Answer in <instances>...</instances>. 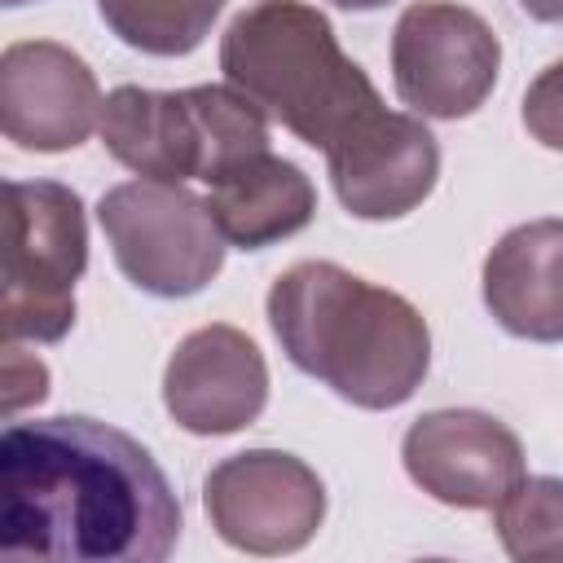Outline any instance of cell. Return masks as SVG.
I'll return each mask as SVG.
<instances>
[{"instance_id":"7a4b0ae2","label":"cell","mask_w":563,"mask_h":563,"mask_svg":"<svg viewBox=\"0 0 563 563\" xmlns=\"http://www.w3.org/2000/svg\"><path fill=\"white\" fill-rule=\"evenodd\" d=\"M268 325L295 369L356 409L405 405L431 369L422 312L330 260L290 264L273 282Z\"/></svg>"},{"instance_id":"9a60e30c","label":"cell","mask_w":563,"mask_h":563,"mask_svg":"<svg viewBox=\"0 0 563 563\" xmlns=\"http://www.w3.org/2000/svg\"><path fill=\"white\" fill-rule=\"evenodd\" d=\"M224 0H97L101 22L136 53L150 57H185L194 53Z\"/></svg>"},{"instance_id":"ac0fdd59","label":"cell","mask_w":563,"mask_h":563,"mask_svg":"<svg viewBox=\"0 0 563 563\" xmlns=\"http://www.w3.org/2000/svg\"><path fill=\"white\" fill-rule=\"evenodd\" d=\"M48 396V369L26 356L18 343L4 347V413H18L22 405H40Z\"/></svg>"},{"instance_id":"5bb4252c","label":"cell","mask_w":563,"mask_h":563,"mask_svg":"<svg viewBox=\"0 0 563 563\" xmlns=\"http://www.w3.org/2000/svg\"><path fill=\"white\" fill-rule=\"evenodd\" d=\"M207 211H211V220H216V229L224 233L229 246L264 251V246H273V242L312 224L317 189H312L303 167L264 150V154L229 167L211 185Z\"/></svg>"},{"instance_id":"277c9868","label":"cell","mask_w":563,"mask_h":563,"mask_svg":"<svg viewBox=\"0 0 563 563\" xmlns=\"http://www.w3.org/2000/svg\"><path fill=\"white\" fill-rule=\"evenodd\" d=\"M101 145L145 180H207L268 150V114L233 84L150 92L119 84L101 101Z\"/></svg>"},{"instance_id":"d6986e66","label":"cell","mask_w":563,"mask_h":563,"mask_svg":"<svg viewBox=\"0 0 563 563\" xmlns=\"http://www.w3.org/2000/svg\"><path fill=\"white\" fill-rule=\"evenodd\" d=\"M519 4L537 22H563V0H519Z\"/></svg>"},{"instance_id":"9c48e42d","label":"cell","mask_w":563,"mask_h":563,"mask_svg":"<svg viewBox=\"0 0 563 563\" xmlns=\"http://www.w3.org/2000/svg\"><path fill=\"white\" fill-rule=\"evenodd\" d=\"M409 479L457 510H493L523 479L519 435L479 409H431L400 444Z\"/></svg>"},{"instance_id":"e0dca14e","label":"cell","mask_w":563,"mask_h":563,"mask_svg":"<svg viewBox=\"0 0 563 563\" xmlns=\"http://www.w3.org/2000/svg\"><path fill=\"white\" fill-rule=\"evenodd\" d=\"M523 128L545 145L563 150V62H550L523 92Z\"/></svg>"},{"instance_id":"3957f363","label":"cell","mask_w":563,"mask_h":563,"mask_svg":"<svg viewBox=\"0 0 563 563\" xmlns=\"http://www.w3.org/2000/svg\"><path fill=\"white\" fill-rule=\"evenodd\" d=\"M220 70L273 123L321 154L383 110L369 75L339 48L330 18L303 0L242 9L220 40Z\"/></svg>"},{"instance_id":"8992f818","label":"cell","mask_w":563,"mask_h":563,"mask_svg":"<svg viewBox=\"0 0 563 563\" xmlns=\"http://www.w3.org/2000/svg\"><path fill=\"white\" fill-rule=\"evenodd\" d=\"M101 233L123 277L158 299L198 295L224 264V233L207 198L167 180H123L97 202Z\"/></svg>"},{"instance_id":"ba28073f","label":"cell","mask_w":563,"mask_h":563,"mask_svg":"<svg viewBox=\"0 0 563 563\" xmlns=\"http://www.w3.org/2000/svg\"><path fill=\"white\" fill-rule=\"evenodd\" d=\"M202 506L220 541L246 554H295L325 519L317 471L282 449H246L211 466Z\"/></svg>"},{"instance_id":"44dd1931","label":"cell","mask_w":563,"mask_h":563,"mask_svg":"<svg viewBox=\"0 0 563 563\" xmlns=\"http://www.w3.org/2000/svg\"><path fill=\"white\" fill-rule=\"evenodd\" d=\"M0 4H9V9H18V4H31V0H0Z\"/></svg>"},{"instance_id":"8fae6325","label":"cell","mask_w":563,"mask_h":563,"mask_svg":"<svg viewBox=\"0 0 563 563\" xmlns=\"http://www.w3.org/2000/svg\"><path fill=\"white\" fill-rule=\"evenodd\" d=\"M325 167L347 216L400 220L435 189L440 145L418 114L383 106L325 150Z\"/></svg>"},{"instance_id":"2e32d148","label":"cell","mask_w":563,"mask_h":563,"mask_svg":"<svg viewBox=\"0 0 563 563\" xmlns=\"http://www.w3.org/2000/svg\"><path fill=\"white\" fill-rule=\"evenodd\" d=\"M493 510L510 559H563V479L523 475Z\"/></svg>"},{"instance_id":"ffe728a7","label":"cell","mask_w":563,"mask_h":563,"mask_svg":"<svg viewBox=\"0 0 563 563\" xmlns=\"http://www.w3.org/2000/svg\"><path fill=\"white\" fill-rule=\"evenodd\" d=\"M330 4H339V9H347V13H369V9H383L387 0H330Z\"/></svg>"},{"instance_id":"6da1fadb","label":"cell","mask_w":563,"mask_h":563,"mask_svg":"<svg viewBox=\"0 0 563 563\" xmlns=\"http://www.w3.org/2000/svg\"><path fill=\"white\" fill-rule=\"evenodd\" d=\"M180 537V501L141 440L57 413L0 435V550L57 563H158Z\"/></svg>"},{"instance_id":"5b68a950","label":"cell","mask_w":563,"mask_h":563,"mask_svg":"<svg viewBox=\"0 0 563 563\" xmlns=\"http://www.w3.org/2000/svg\"><path fill=\"white\" fill-rule=\"evenodd\" d=\"M4 220V339L57 343L75 325V282L88 268L84 198L57 180H9Z\"/></svg>"},{"instance_id":"30bf717a","label":"cell","mask_w":563,"mask_h":563,"mask_svg":"<svg viewBox=\"0 0 563 563\" xmlns=\"http://www.w3.org/2000/svg\"><path fill=\"white\" fill-rule=\"evenodd\" d=\"M4 136L35 154H62L101 123V88L92 66L53 40L9 44L0 57Z\"/></svg>"},{"instance_id":"7c38bea8","label":"cell","mask_w":563,"mask_h":563,"mask_svg":"<svg viewBox=\"0 0 563 563\" xmlns=\"http://www.w3.org/2000/svg\"><path fill=\"white\" fill-rule=\"evenodd\" d=\"M163 405L189 435H233L268 405V365L238 325L185 334L163 369Z\"/></svg>"},{"instance_id":"52a82bcc","label":"cell","mask_w":563,"mask_h":563,"mask_svg":"<svg viewBox=\"0 0 563 563\" xmlns=\"http://www.w3.org/2000/svg\"><path fill=\"white\" fill-rule=\"evenodd\" d=\"M501 70L493 26L453 0H418L391 31V79L400 101L422 119L475 114Z\"/></svg>"},{"instance_id":"4fadbf2b","label":"cell","mask_w":563,"mask_h":563,"mask_svg":"<svg viewBox=\"0 0 563 563\" xmlns=\"http://www.w3.org/2000/svg\"><path fill=\"white\" fill-rule=\"evenodd\" d=\"M484 308L515 339L563 343V220L501 233L484 260Z\"/></svg>"}]
</instances>
